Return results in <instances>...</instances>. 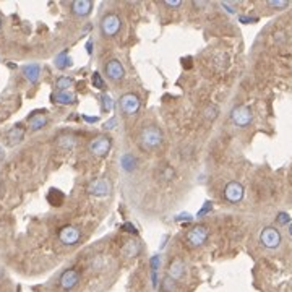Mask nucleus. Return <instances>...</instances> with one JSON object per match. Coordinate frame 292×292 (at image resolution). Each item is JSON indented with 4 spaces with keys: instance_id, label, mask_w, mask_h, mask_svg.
<instances>
[{
    "instance_id": "c85d7f7f",
    "label": "nucleus",
    "mask_w": 292,
    "mask_h": 292,
    "mask_svg": "<svg viewBox=\"0 0 292 292\" xmlns=\"http://www.w3.org/2000/svg\"><path fill=\"white\" fill-rule=\"evenodd\" d=\"M101 103H103V109L106 111V112H111L112 111V98L109 96V94H103L101 96Z\"/></svg>"
},
{
    "instance_id": "b1692460",
    "label": "nucleus",
    "mask_w": 292,
    "mask_h": 292,
    "mask_svg": "<svg viewBox=\"0 0 292 292\" xmlns=\"http://www.w3.org/2000/svg\"><path fill=\"white\" fill-rule=\"evenodd\" d=\"M45 124H47V119L44 117V115H39V117H34L29 122V128L33 130V132H37L39 128H42Z\"/></svg>"
},
{
    "instance_id": "6e6552de",
    "label": "nucleus",
    "mask_w": 292,
    "mask_h": 292,
    "mask_svg": "<svg viewBox=\"0 0 292 292\" xmlns=\"http://www.w3.org/2000/svg\"><path fill=\"white\" fill-rule=\"evenodd\" d=\"M119 104H120L122 112H124L125 115H135L138 111H140V106H141L140 99H138V96L133 93H125L120 98Z\"/></svg>"
},
{
    "instance_id": "f03ea898",
    "label": "nucleus",
    "mask_w": 292,
    "mask_h": 292,
    "mask_svg": "<svg viewBox=\"0 0 292 292\" xmlns=\"http://www.w3.org/2000/svg\"><path fill=\"white\" fill-rule=\"evenodd\" d=\"M140 143L148 150H155L158 146L163 143V132L155 127V125H150V127H144L140 133Z\"/></svg>"
},
{
    "instance_id": "f704fd0d",
    "label": "nucleus",
    "mask_w": 292,
    "mask_h": 292,
    "mask_svg": "<svg viewBox=\"0 0 292 292\" xmlns=\"http://www.w3.org/2000/svg\"><path fill=\"white\" fill-rule=\"evenodd\" d=\"M83 119L86 122H98V117H88V115H83Z\"/></svg>"
},
{
    "instance_id": "f8f14e48",
    "label": "nucleus",
    "mask_w": 292,
    "mask_h": 292,
    "mask_svg": "<svg viewBox=\"0 0 292 292\" xmlns=\"http://www.w3.org/2000/svg\"><path fill=\"white\" fill-rule=\"evenodd\" d=\"M80 282V273L75 270V268H70V270H65L62 273V276H60V287H62L64 290H72L75 289L76 286H78Z\"/></svg>"
},
{
    "instance_id": "f3484780",
    "label": "nucleus",
    "mask_w": 292,
    "mask_h": 292,
    "mask_svg": "<svg viewBox=\"0 0 292 292\" xmlns=\"http://www.w3.org/2000/svg\"><path fill=\"white\" fill-rule=\"evenodd\" d=\"M52 99L59 104H73V103H76V96L73 93H70V91H59V93H56L52 96Z\"/></svg>"
},
{
    "instance_id": "c756f323",
    "label": "nucleus",
    "mask_w": 292,
    "mask_h": 292,
    "mask_svg": "<svg viewBox=\"0 0 292 292\" xmlns=\"http://www.w3.org/2000/svg\"><path fill=\"white\" fill-rule=\"evenodd\" d=\"M159 265H161V258H159V255H155V257L151 258V271H153V273H158Z\"/></svg>"
},
{
    "instance_id": "7ed1b4c3",
    "label": "nucleus",
    "mask_w": 292,
    "mask_h": 292,
    "mask_svg": "<svg viewBox=\"0 0 292 292\" xmlns=\"http://www.w3.org/2000/svg\"><path fill=\"white\" fill-rule=\"evenodd\" d=\"M208 235H210V229L206 227L205 224H197L191 227L188 232H187V244L190 245V247L193 249H198L202 247V245L208 240Z\"/></svg>"
},
{
    "instance_id": "5701e85b",
    "label": "nucleus",
    "mask_w": 292,
    "mask_h": 292,
    "mask_svg": "<svg viewBox=\"0 0 292 292\" xmlns=\"http://www.w3.org/2000/svg\"><path fill=\"white\" fill-rule=\"evenodd\" d=\"M72 84H73V78H70V76H60V78H57V81H56V86L60 91H67Z\"/></svg>"
},
{
    "instance_id": "bb28decb",
    "label": "nucleus",
    "mask_w": 292,
    "mask_h": 292,
    "mask_svg": "<svg viewBox=\"0 0 292 292\" xmlns=\"http://www.w3.org/2000/svg\"><path fill=\"white\" fill-rule=\"evenodd\" d=\"M266 5L270 7V9L281 10V9H286V7L289 5V2H287V0H268Z\"/></svg>"
},
{
    "instance_id": "4be33fe9",
    "label": "nucleus",
    "mask_w": 292,
    "mask_h": 292,
    "mask_svg": "<svg viewBox=\"0 0 292 292\" xmlns=\"http://www.w3.org/2000/svg\"><path fill=\"white\" fill-rule=\"evenodd\" d=\"M175 282H177V281H174L171 276L166 274L163 278V281H161V290H163V292H174L175 290Z\"/></svg>"
},
{
    "instance_id": "4c0bfd02",
    "label": "nucleus",
    "mask_w": 292,
    "mask_h": 292,
    "mask_svg": "<svg viewBox=\"0 0 292 292\" xmlns=\"http://www.w3.org/2000/svg\"><path fill=\"white\" fill-rule=\"evenodd\" d=\"M0 273H2V270H0Z\"/></svg>"
},
{
    "instance_id": "ddd939ff",
    "label": "nucleus",
    "mask_w": 292,
    "mask_h": 292,
    "mask_svg": "<svg viewBox=\"0 0 292 292\" xmlns=\"http://www.w3.org/2000/svg\"><path fill=\"white\" fill-rule=\"evenodd\" d=\"M167 274L171 276L174 281H180L185 276V263L180 258H174L167 266Z\"/></svg>"
},
{
    "instance_id": "39448f33",
    "label": "nucleus",
    "mask_w": 292,
    "mask_h": 292,
    "mask_svg": "<svg viewBox=\"0 0 292 292\" xmlns=\"http://www.w3.org/2000/svg\"><path fill=\"white\" fill-rule=\"evenodd\" d=\"M111 138L107 135H98L94 140H91L88 144V150L93 156L96 158H103L107 153L111 151Z\"/></svg>"
},
{
    "instance_id": "412c9836",
    "label": "nucleus",
    "mask_w": 292,
    "mask_h": 292,
    "mask_svg": "<svg viewBox=\"0 0 292 292\" xmlns=\"http://www.w3.org/2000/svg\"><path fill=\"white\" fill-rule=\"evenodd\" d=\"M54 64H56L57 68H68L72 65V59L68 57V52L64 51V52H60L59 56L56 57V60H54Z\"/></svg>"
},
{
    "instance_id": "dca6fc26",
    "label": "nucleus",
    "mask_w": 292,
    "mask_h": 292,
    "mask_svg": "<svg viewBox=\"0 0 292 292\" xmlns=\"http://www.w3.org/2000/svg\"><path fill=\"white\" fill-rule=\"evenodd\" d=\"M23 75L26 76L28 81L31 83H36L37 80H39V75H41V67L37 64H28L23 67Z\"/></svg>"
},
{
    "instance_id": "9d476101",
    "label": "nucleus",
    "mask_w": 292,
    "mask_h": 292,
    "mask_svg": "<svg viewBox=\"0 0 292 292\" xmlns=\"http://www.w3.org/2000/svg\"><path fill=\"white\" fill-rule=\"evenodd\" d=\"M244 193H245V188L242 183L237 180L229 182L224 188V198L229 203H240L244 198Z\"/></svg>"
},
{
    "instance_id": "c9c22d12",
    "label": "nucleus",
    "mask_w": 292,
    "mask_h": 292,
    "mask_svg": "<svg viewBox=\"0 0 292 292\" xmlns=\"http://www.w3.org/2000/svg\"><path fill=\"white\" fill-rule=\"evenodd\" d=\"M86 49H88V54H91V51H93V44H91V41L86 44Z\"/></svg>"
},
{
    "instance_id": "473e14b6",
    "label": "nucleus",
    "mask_w": 292,
    "mask_h": 292,
    "mask_svg": "<svg viewBox=\"0 0 292 292\" xmlns=\"http://www.w3.org/2000/svg\"><path fill=\"white\" fill-rule=\"evenodd\" d=\"M122 230H127V232H130L132 235H133V234H135V235L138 234V230H136V229H135L132 224H128V222H127V224H124V226H122Z\"/></svg>"
},
{
    "instance_id": "cd10ccee",
    "label": "nucleus",
    "mask_w": 292,
    "mask_h": 292,
    "mask_svg": "<svg viewBox=\"0 0 292 292\" xmlns=\"http://www.w3.org/2000/svg\"><path fill=\"white\" fill-rule=\"evenodd\" d=\"M91 80H93V86L96 89H103L104 88V80H103V76L99 75V72H94L93 76H91Z\"/></svg>"
},
{
    "instance_id": "7c9ffc66",
    "label": "nucleus",
    "mask_w": 292,
    "mask_h": 292,
    "mask_svg": "<svg viewBox=\"0 0 292 292\" xmlns=\"http://www.w3.org/2000/svg\"><path fill=\"white\" fill-rule=\"evenodd\" d=\"M166 7H169V9H179V7L182 5L180 0H164L163 2Z\"/></svg>"
},
{
    "instance_id": "1a4fd4ad",
    "label": "nucleus",
    "mask_w": 292,
    "mask_h": 292,
    "mask_svg": "<svg viewBox=\"0 0 292 292\" xmlns=\"http://www.w3.org/2000/svg\"><path fill=\"white\" fill-rule=\"evenodd\" d=\"M81 239V230L76 227V226H65L59 230V240L62 242L64 245H75V244H78Z\"/></svg>"
},
{
    "instance_id": "6ab92c4d",
    "label": "nucleus",
    "mask_w": 292,
    "mask_h": 292,
    "mask_svg": "<svg viewBox=\"0 0 292 292\" xmlns=\"http://www.w3.org/2000/svg\"><path fill=\"white\" fill-rule=\"evenodd\" d=\"M120 166L125 172H133L136 169V158L133 155H125L120 159Z\"/></svg>"
},
{
    "instance_id": "f257e3e1",
    "label": "nucleus",
    "mask_w": 292,
    "mask_h": 292,
    "mask_svg": "<svg viewBox=\"0 0 292 292\" xmlns=\"http://www.w3.org/2000/svg\"><path fill=\"white\" fill-rule=\"evenodd\" d=\"M282 235L279 232V229H276L274 226H266L261 229L260 232V242L265 249L268 250H276L281 245Z\"/></svg>"
},
{
    "instance_id": "a211bd4d",
    "label": "nucleus",
    "mask_w": 292,
    "mask_h": 292,
    "mask_svg": "<svg viewBox=\"0 0 292 292\" xmlns=\"http://www.w3.org/2000/svg\"><path fill=\"white\" fill-rule=\"evenodd\" d=\"M23 135H25V132H23V127H20V125L13 127L10 130V133H9V144L10 146L18 144L23 140Z\"/></svg>"
},
{
    "instance_id": "72a5a7b5",
    "label": "nucleus",
    "mask_w": 292,
    "mask_h": 292,
    "mask_svg": "<svg viewBox=\"0 0 292 292\" xmlns=\"http://www.w3.org/2000/svg\"><path fill=\"white\" fill-rule=\"evenodd\" d=\"M221 7H222V9H224V10H227L229 13H234V9H232V7H230L227 2H222V4H221Z\"/></svg>"
},
{
    "instance_id": "aec40b11",
    "label": "nucleus",
    "mask_w": 292,
    "mask_h": 292,
    "mask_svg": "<svg viewBox=\"0 0 292 292\" xmlns=\"http://www.w3.org/2000/svg\"><path fill=\"white\" fill-rule=\"evenodd\" d=\"M76 143V140L72 136V135H68V133H64V135H60L57 138V144L60 146V148H64V150H70L73 148Z\"/></svg>"
},
{
    "instance_id": "a878e982",
    "label": "nucleus",
    "mask_w": 292,
    "mask_h": 292,
    "mask_svg": "<svg viewBox=\"0 0 292 292\" xmlns=\"http://www.w3.org/2000/svg\"><path fill=\"white\" fill-rule=\"evenodd\" d=\"M213 62L218 68H226L227 67V56H224V54H216L213 59Z\"/></svg>"
},
{
    "instance_id": "393cba45",
    "label": "nucleus",
    "mask_w": 292,
    "mask_h": 292,
    "mask_svg": "<svg viewBox=\"0 0 292 292\" xmlns=\"http://www.w3.org/2000/svg\"><path fill=\"white\" fill-rule=\"evenodd\" d=\"M218 107L214 106V104H210V106H206V109L203 111V115H205V119H208V120H214L218 117Z\"/></svg>"
},
{
    "instance_id": "423d86ee",
    "label": "nucleus",
    "mask_w": 292,
    "mask_h": 292,
    "mask_svg": "<svg viewBox=\"0 0 292 292\" xmlns=\"http://www.w3.org/2000/svg\"><path fill=\"white\" fill-rule=\"evenodd\" d=\"M86 191H88V195L98 197V198L109 197L112 193V183H111V180H107V179H96V180H93L89 183Z\"/></svg>"
},
{
    "instance_id": "e433bc0d",
    "label": "nucleus",
    "mask_w": 292,
    "mask_h": 292,
    "mask_svg": "<svg viewBox=\"0 0 292 292\" xmlns=\"http://www.w3.org/2000/svg\"><path fill=\"white\" fill-rule=\"evenodd\" d=\"M0 28H2V18H0Z\"/></svg>"
},
{
    "instance_id": "0eeeda50",
    "label": "nucleus",
    "mask_w": 292,
    "mask_h": 292,
    "mask_svg": "<svg viewBox=\"0 0 292 292\" xmlns=\"http://www.w3.org/2000/svg\"><path fill=\"white\" fill-rule=\"evenodd\" d=\"M120 26H122L120 18H119V15H115V13H107L101 20V31L104 36H109V37L115 36L120 31Z\"/></svg>"
},
{
    "instance_id": "2eb2a0df",
    "label": "nucleus",
    "mask_w": 292,
    "mask_h": 292,
    "mask_svg": "<svg viewBox=\"0 0 292 292\" xmlns=\"http://www.w3.org/2000/svg\"><path fill=\"white\" fill-rule=\"evenodd\" d=\"M140 250H141L140 242L130 239L124 244V247H122V255H124L125 258H133L140 253Z\"/></svg>"
},
{
    "instance_id": "2f4dec72",
    "label": "nucleus",
    "mask_w": 292,
    "mask_h": 292,
    "mask_svg": "<svg viewBox=\"0 0 292 292\" xmlns=\"http://www.w3.org/2000/svg\"><path fill=\"white\" fill-rule=\"evenodd\" d=\"M211 208H213L211 202H206V203H205V206L202 208V211H198V218H202V216H205V214H208V213L211 211Z\"/></svg>"
},
{
    "instance_id": "9b49d317",
    "label": "nucleus",
    "mask_w": 292,
    "mask_h": 292,
    "mask_svg": "<svg viewBox=\"0 0 292 292\" xmlns=\"http://www.w3.org/2000/svg\"><path fill=\"white\" fill-rule=\"evenodd\" d=\"M104 70H106L107 78L112 80V81H120L125 76V68H124V65H122L120 60H117V59H111L109 62L106 64Z\"/></svg>"
},
{
    "instance_id": "20e7f679",
    "label": "nucleus",
    "mask_w": 292,
    "mask_h": 292,
    "mask_svg": "<svg viewBox=\"0 0 292 292\" xmlns=\"http://www.w3.org/2000/svg\"><path fill=\"white\" fill-rule=\"evenodd\" d=\"M230 120L237 127H249L253 120V114L249 106H235L232 111H230Z\"/></svg>"
},
{
    "instance_id": "4468645a",
    "label": "nucleus",
    "mask_w": 292,
    "mask_h": 292,
    "mask_svg": "<svg viewBox=\"0 0 292 292\" xmlns=\"http://www.w3.org/2000/svg\"><path fill=\"white\" fill-rule=\"evenodd\" d=\"M91 10H93V4L89 0H76L72 5V12L76 17H88Z\"/></svg>"
}]
</instances>
